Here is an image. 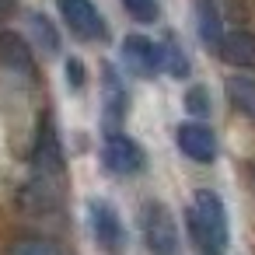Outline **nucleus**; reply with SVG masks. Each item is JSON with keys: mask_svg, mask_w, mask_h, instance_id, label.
<instances>
[{"mask_svg": "<svg viewBox=\"0 0 255 255\" xmlns=\"http://www.w3.org/2000/svg\"><path fill=\"white\" fill-rule=\"evenodd\" d=\"M143 238L154 255H178V224L164 203H147L143 206Z\"/></svg>", "mask_w": 255, "mask_h": 255, "instance_id": "obj_1", "label": "nucleus"}, {"mask_svg": "<svg viewBox=\"0 0 255 255\" xmlns=\"http://www.w3.org/2000/svg\"><path fill=\"white\" fill-rule=\"evenodd\" d=\"M32 175H39V178H53V182L63 178V147H60V136H56V129H53L49 119H42L39 136H35Z\"/></svg>", "mask_w": 255, "mask_h": 255, "instance_id": "obj_2", "label": "nucleus"}, {"mask_svg": "<svg viewBox=\"0 0 255 255\" xmlns=\"http://www.w3.org/2000/svg\"><path fill=\"white\" fill-rule=\"evenodd\" d=\"M143 164H147V157L136 147V140H129L123 133H112L105 140V147H102V168L109 175H123L126 178V175H136Z\"/></svg>", "mask_w": 255, "mask_h": 255, "instance_id": "obj_3", "label": "nucleus"}, {"mask_svg": "<svg viewBox=\"0 0 255 255\" xmlns=\"http://www.w3.org/2000/svg\"><path fill=\"white\" fill-rule=\"evenodd\" d=\"M88 213H91V231H95L98 245H102L105 252L119 255L123 245H126V234H123V220H119V213H116L109 203H102V199H91V203H88Z\"/></svg>", "mask_w": 255, "mask_h": 255, "instance_id": "obj_4", "label": "nucleus"}, {"mask_svg": "<svg viewBox=\"0 0 255 255\" xmlns=\"http://www.w3.org/2000/svg\"><path fill=\"white\" fill-rule=\"evenodd\" d=\"M56 4L77 39H105V21L91 0H56Z\"/></svg>", "mask_w": 255, "mask_h": 255, "instance_id": "obj_5", "label": "nucleus"}, {"mask_svg": "<svg viewBox=\"0 0 255 255\" xmlns=\"http://www.w3.org/2000/svg\"><path fill=\"white\" fill-rule=\"evenodd\" d=\"M175 136H178L182 154H185V157H192L196 164H210V161L217 157V136H213V129H210L206 123H199V119L182 123Z\"/></svg>", "mask_w": 255, "mask_h": 255, "instance_id": "obj_6", "label": "nucleus"}, {"mask_svg": "<svg viewBox=\"0 0 255 255\" xmlns=\"http://www.w3.org/2000/svg\"><path fill=\"white\" fill-rule=\"evenodd\" d=\"M123 56H126V63H129V70L140 74V77H150V74L161 70V46L150 42L147 35H126Z\"/></svg>", "mask_w": 255, "mask_h": 255, "instance_id": "obj_7", "label": "nucleus"}, {"mask_svg": "<svg viewBox=\"0 0 255 255\" xmlns=\"http://www.w3.org/2000/svg\"><path fill=\"white\" fill-rule=\"evenodd\" d=\"M192 210H196V213H199V220L213 231V238L227 248V210H224L220 196H217V192H210V189H199V192H196Z\"/></svg>", "mask_w": 255, "mask_h": 255, "instance_id": "obj_8", "label": "nucleus"}, {"mask_svg": "<svg viewBox=\"0 0 255 255\" xmlns=\"http://www.w3.org/2000/svg\"><path fill=\"white\" fill-rule=\"evenodd\" d=\"M217 49H220V60H227L234 67H252L255 70V35L252 32H227Z\"/></svg>", "mask_w": 255, "mask_h": 255, "instance_id": "obj_9", "label": "nucleus"}, {"mask_svg": "<svg viewBox=\"0 0 255 255\" xmlns=\"http://www.w3.org/2000/svg\"><path fill=\"white\" fill-rule=\"evenodd\" d=\"M0 63L18 70V74H32V49L21 35L14 32H0Z\"/></svg>", "mask_w": 255, "mask_h": 255, "instance_id": "obj_10", "label": "nucleus"}, {"mask_svg": "<svg viewBox=\"0 0 255 255\" xmlns=\"http://www.w3.org/2000/svg\"><path fill=\"white\" fill-rule=\"evenodd\" d=\"M185 224H189V234H192V245L199 248V255H224V245L213 238V231L199 220V213L189 206V213H185Z\"/></svg>", "mask_w": 255, "mask_h": 255, "instance_id": "obj_11", "label": "nucleus"}, {"mask_svg": "<svg viewBox=\"0 0 255 255\" xmlns=\"http://www.w3.org/2000/svg\"><path fill=\"white\" fill-rule=\"evenodd\" d=\"M227 98L238 112L255 119V77H227Z\"/></svg>", "mask_w": 255, "mask_h": 255, "instance_id": "obj_12", "label": "nucleus"}, {"mask_svg": "<svg viewBox=\"0 0 255 255\" xmlns=\"http://www.w3.org/2000/svg\"><path fill=\"white\" fill-rule=\"evenodd\" d=\"M7 255H70V252H67L63 245L49 241V238L28 234V238H18V241L7 248Z\"/></svg>", "mask_w": 255, "mask_h": 255, "instance_id": "obj_13", "label": "nucleus"}, {"mask_svg": "<svg viewBox=\"0 0 255 255\" xmlns=\"http://www.w3.org/2000/svg\"><path fill=\"white\" fill-rule=\"evenodd\" d=\"M196 14H199V35H203V42L206 46H220V14H217V4L213 0H199V7H196Z\"/></svg>", "mask_w": 255, "mask_h": 255, "instance_id": "obj_14", "label": "nucleus"}, {"mask_svg": "<svg viewBox=\"0 0 255 255\" xmlns=\"http://www.w3.org/2000/svg\"><path fill=\"white\" fill-rule=\"evenodd\" d=\"M102 74H105V112H109V119H123L126 91H123V84H119V77H116L112 67H105Z\"/></svg>", "mask_w": 255, "mask_h": 255, "instance_id": "obj_15", "label": "nucleus"}, {"mask_svg": "<svg viewBox=\"0 0 255 255\" xmlns=\"http://www.w3.org/2000/svg\"><path fill=\"white\" fill-rule=\"evenodd\" d=\"M32 35L39 39V46L46 53H56L60 49V35H56V28H53V21L46 14H32Z\"/></svg>", "mask_w": 255, "mask_h": 255, "instance_id": "obj_16", "label": "nucleus"}, {"mask_svg": "<svg viewBox=\"0 0 255 255\" xmlns=\"http://www.w3.org/2000/svg\"><path fill=\"white\" fill-rule=\"evenodd\" d=\"M161 67L171 70L175 77H185V74H189V60L182 56L178 42H164V46H161Z\"/></svg>", "mask_w": 255, "mask_h": 255, "instance_id": "obj_17", "label": "nucleus"}, {"mask_svg": "<svg viewBox=\"0 0 255 255\" xmlns=\"http://www.w3.org/2000/svg\"><path fill=\"white\" fill-rule=\"evenodd\" d=\"M123 7L129 11V18H136V21H143V25L157 21V14H161L157 0H123Z\"/></svg>", "mask_w": 255, "mask_h": 255, "instance_id": "obj_18", "label": "nucleus"}, {"mask_svg": "<svg viewBox=\"0 0 255 255\" xmlns=\"http://www.w3.org/2000/svg\"><path fill=\"white\" fill-rule=\"evenodd\" d=\"M185 109L203 119V116L210 112V95H206V88H189V91H185Z\"/></svg>", "mask_w": 255, "mask_h": 255, "instance_id": "obj_19", "label": "nucleus"}, {"mask_svg": "<svg viewBox=\"0 0 255 255\" xmlns=\"http://www.w3.org/2000/svg\"><path fill=\"white\" fill-rule=\"evenodd\" d=\"M67 70H70V84H74V88H81V84H84V70H81V63H77V60H70V63H67Z\"/></svg>", "mask_w": 255, "mask_h": 255, "instance_id": "obj_20", "label": "nucleus"}, {"mask_svg": "<svg viewBox=\"0 0 255 255\" xmlns=\"http://www.w3.org/2000/svg\"><path fill=\"white\" fill-rule=\"evenodd\" d=\"M14 14V0H0V21Z\"/></svg>", "mask_w": 255, "mask_h": 255, "instance_id": "obj_21", "label": "nucleus"}]
</instances>
